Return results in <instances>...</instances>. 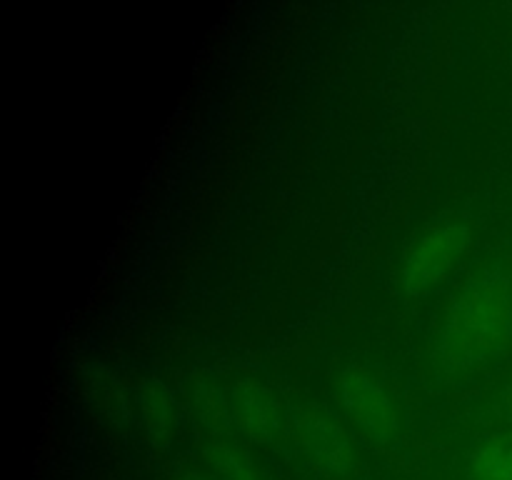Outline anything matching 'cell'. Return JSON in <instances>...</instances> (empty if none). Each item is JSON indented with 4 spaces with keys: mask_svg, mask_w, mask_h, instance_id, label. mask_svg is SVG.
Instances as JSON below:
<instances>
[{
    "mask_svg": "<svg viewBox=\"0 0 512 480\" xmlns=\"http://www.w3.org/2000/svg\"><path fill=\"white\" fill-rule=\"evenodd\" d=\"M512 338V285L500 275L468 280L440 328V353L453 365H478Z\"/></svg>",
    "mask_w": 512,
    "mask_h": 480,
    "instance_id": "1",
    "label": "cell"
},
{
    "mask_svg": "<svg viewBox=\"0 0 512 480\" xmlns=\"http://www.w3.org/2000/svg\"><path fill=\"white\" fill-rule=\"evenodd\" d=\"M468 245V230L455 220L435 223L408 248L400 280L410 295H425L438 288L458 265Z\"/></svg>",
    "mask_w": 512,
    "mask_h": 480,
    "instance_id": "2",
    "label": "cell"
},
{
    "mask_svg": "<svg viewBox=\"0 0 512 480\" xmlns=\"http://www.w3.org/2000/svg\"><path fill=\"white\" fill-rule=\"evenodd\" d=\"M338 398L350 423L370 440H390L400 430L398 403L370 370H345L338 383Z\"/></svg>",
    "mask_w": 512,
    "mask_h": 480,
    "instance_id": "3",
    "label": "cell"
},
{
    "mask_svg": "<svg viewBox=\"0 0 512 480\" xmlns=\"http://www.w3.org/2000/svg\"><path fill=\"white\" fill-rule=\"evenodd\" d=\"M298 443L310 463L318 465L328 475H345L353 465V450H350L348 435L335 423V418L310 410L298 418Z\"/></svg>",
    "mask_w": 512,
    "mask_h": 480,
    "instance_id": "4",
    "label": "cell"
},
{
    "mask_svg": "<svg viewBox=\"0 0 512 480\" xmlns=\"http://www.w3.org/2000/svg\"><path fill=\"white\" fill-rule=\"evenodd\" d=\"M230 415L238 420L245 435L253 440L268 443L280 428V410L275 403L273 393L265 385L253 383V380H243L235 385L233 398L228 400Z\"/></svg>",
    "mask_w": 512,
    "mask_h": 480,
    "instance_id": "5",
    "label": "cell"
},
{
    "mask_svg": "<svg viewBox=\"0 0 512 480\" xmlns=\"http://www.w3.org/2000/svg\"><path fill=\"white\" fill-rule=\"evenodd\" d=\"M473 480H512V430H503L475 445L470 455Z\"/></svg>",
    "mask_w": 512,
    "mask_h": 480,
    "instance_id": "6",
    "label": "cell"
},
{
    "mask_svg": "<svg viewBox=\"0 0 512 480\" xmlns=\"http://www.w3.org/2000/svg\"><path fill=\"white\" fill-rule=\"evenodd\" d=\"M208 463L218 480H260L258 465L238 445H213L208 453Z\"/></svg>",
    "mask_w": 512,
    "mask_h": 480,
    "instance_id": "7",
    "label": "cell"
}]
</instances>
